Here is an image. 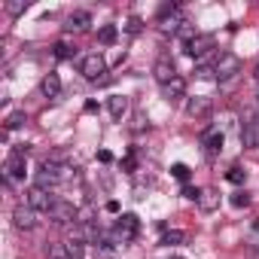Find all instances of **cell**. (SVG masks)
Segmentation results:
<instances>
[{
    "label": "cell",
    "instance_id": "6da1fadb",
    "mask_svg": "<svg viewBox=\"0 0 259 259\" xmlns=\"http://www.w3.org/2000/svg\"><path fill=\"white\" fill-rule=\"evenodd\" d=\"M235 73H241V58L232 52H220L213 61V76L217 79H232Z\"/></svg>",
    "mask_w": 259,
    "mask_h": 259
},
{
    "label": "cell",
    "instance_id": "7a4b0ae2",
    "mask_svg": "<svg viewBox=\"0 0 259 259\" xmlns=\"http://www.w3.org/2000/svg\"><path fill=\"white\" fill-rule=\"evenodd\" d=\"M79 73H82L85 79H104V73H107V61H104V55L92 52V55L79 58Z\"/></svg>",
    "mask_w": 259,
    "mask_h": 259
},
{
    "label": "cell",
    "instance_id": "3957f363",
    "mask_svg": "<svg viewBox=\"0 0 259 259\" xmlns=\"http://www.w3.org/2000/svg\"><path fill=\"white\" fill-rule=\"evenodd\" d=\"M25 204H31L34 210H52L55 207V198L49 195V189H40V186H34V189H28V195H25Z\"/></svg>",
    "mask_w": 259,
    "mask_h": 259
},
{
    "label": "cell",
    "instance_id": "277c9868",
    "mask_svg": "<svg viewBox=\"0 0 259 259\" xmlns=\"http://www.w3.org/2000/svg\"><path fill=\"white\" fill-rule=\"evenodd\" d=\"M13 223H16V229L31 232V229L37 226V210H34L31 204H16V210H13Z\"/></svg>",
    "mask_w": 259,
    "mask_h": 259
},
{
    "label": "cell",
    "instance_id": "5b68a950",
    "mask_svg": "<svg viewBox=\"0 0 259 259\" xmlns=\"http://www.w3.org/2000/svg\"><path fill=\"white\" fill-rule=\"evenodd\" d=\"M210 110H213V101H210L207 95H195V98H189V104H186V113H189L192 119H207Z\"/></svg>",
    "mask_w": 259,
    "mask_h": 259
},
{
    "label": "cell",
    "instance_id": "8992f818",
    "mask_svg": "<svg viewBox=\"0 0 259 259\" xmlns=\"http://www.w3.org/2000/svg\"><path fill=\"white\" fill-rule=\"evenodd\" d=\"M116 241H132L135 235H138V217L135 213H125V217H119V223H116Z\"/></svg>",
    "mask_w": 259,
    "mask_h": 259
},
{
    "label": "cell",
    "instance_id": "52a82bcc",
    "mask_svg": "<svg viewBox=\"0 0 259 259\" xmlns=\"http://www.w3.org/2000/svg\"><path fill=\"white\" fill-rule=\"evenodd\" d=\"M210 49H213V40H210V37H204V34H195V37H189V40H186V52H189L192 58H204Z\"/></svg>",
    "mask_w": 259,
    "mask_h": 259
},
{
    "label": "cell",
    "instance_id": "ba28073f",
    "mask_svg": "<svg viewBox=\"0 0 259 259\" xmlns=\"http://www.w3.org/2000/svg\"><path fill=\"white\" fill-rule=\"evenodd\" d=\"M55 183H61V168L52 165V162H43V168H40V174H37V186H40V189H49V186H55Z\"/></svg>",
    "mask_w": 259,
    "mask_h": 259
},
{
    "label": "cell",
    "instance_id": "9c48e42d",
    "mask_svg": "<svg viewBox=\"0 0 259 259\" xmlns=\"http://www.w3.org/2000/svg\"><path fill=\"white\" fill-rule=\"evenodd\" d=\"M153 73H156L159 85H168V82L177 76V70H174V61H171V58H159V61L153 64Z\"/></svg>",
    "mask_w": 259,
    "mask_h": 259
},
{
    "label": "cell",
    "instance_id": "30bf717a",
    "mask_svg": "<svg viewBox=\"0 0 259 259\" xmlns=\"http://www.w3.org/2000/svg\"><path fill=\"white\" fill-rule=\"evenodd\" d=\"M49 217L55 220V223H76V207L73 204H67V201H55V207L49 210Z\"/></svg>",
    "mask_w": 259,
    "mask_h": 259
},
{
    "label": "cell",
    "instance_id": "8fae6325",
    "mask_svg": "<svg viewBox=\"0 0 259 259\" xmlns=\"http://www.w3.org/2000/svg\"><path fill=\"white\" fill-rule=\"evenodd\" d=\"M241 141H244V147H259V116H253V119L244 122Z\"/></svg>",
    "mask_w": 259,
    "mask_h": 259
},
{
    "label": "cell",
    "instance_id": "7c38bea8",
    "mask_svg": "<svg viewBox=\"0 0 259 259\" xmlns=\"http://www.w3.org/2000/svg\"><path fill=\"white\" fill-rule=\"evenodd\" d=\"M89 25H92V16L85 13V10H73L70 16H67V31H89Z\"/></svg>",
    "mask_w": 259,
    "mask_h": 259
},
{
    "label": "cell",
    "instance_id": "4fadbf2b",
    "mask_svg": "<svg viewBox=\"0 0 259 259\" xmlns=\"http://www.w3.org/2000/svg\"><path fill=\"white\" fill-rule=\"evenodd\" d=\"M4 171H7V180H19V177H25V156L13 153V156L7 159Z\"/></svg>",
    "mask_w": 259,
    "mask_h": 259
},
{
    "label": "cell",
    "instance_id": "5bb4252c",
    "mask_svg": "<svg viewBox=\"0 0 259 259\" xmlns=\"http://www.w3.org/2000/svg\"><path fill=\"white\" fill-rule=\"evenodd\" d=\"M198 207H201L204 213H213V210L220 207V192H217V189H201V192H198Z\"/></svg>",
    "mask_w": 259,
    "mask_h": 259
},
{
    "label": "cell",
    "instance_id": "9a60e30c",
    "mask_svg": "<svg viewBox=\"0 0 259 259\" xmlns=\"http://www.w3.org/2000/svg\"><path fill=\"white\" fill-rule=\"evenodd\" d=\"M107 107H110V116L113 119H122L128 113V98L125 95H110L107 98Z\"/></svg>",
    "mask_w": 259,
    "mask_h": 259
},
{
    "label": "cell",
    "instance_id": "2e32d148",
    "mask_svg": "<svg viewBox=\"0 0 259 259\" xmlns=\"http://www.w3.org/2000/svg\"><path fill=\"white\" fill-rule=\"evenodd\" d=\"M40 89H43L46 98H58V95H61V79H58L55 73H46L43 82H40Z\"/></svg>",
    "mask_w": 259,
    "mask_h": 259
},
{
    "label": "cell",
    "instance_id": "e0dca14e",
    "mask_svg": "<svg viewBox=\"0 0 259 259\" xmlns=\"http://www.w3.org/2000/svg\"><path fill=\"white\" fill-rule=\"evenodd\" d=\"M162 92H165V98H168V101H177V98H183V95H186V82H183L180 76H174L168 85H162Z\"/></svg>",
    "mask_w": 259,
    "mask_h": 259
},
{
    "label": "cell",
    "instance_id": "ac0fdd59",
    "mask_svg": "<svg viewBox=\"0 0 259 259\" xmlns=\"http://www.w3.org/2000/svg\"><path fill=\"white\" fill-rule=\"evenodd\" d=\"M180 25H183L180 22V13H174L171 19H159V31L162 34H174V31H180Z\"/></svg>",
    "mask_w": 259,
    "mask_h": 259
},
{
    "label": "cell",
    "instance_id": "d6986e66",
    "mask_svg": "<svg viewBox=\"0 0 259 259\" xmlns=\"http://www.w3.org/2000/svg\"><path fill=\"white\" fill-rule=\"evenodd\" d=\"M64 244H67L70 259H82V241H79V238H70V241H64Z\"/></svg>",
    "mask_w": 259,
    "mask_h": 259
},
{
    "label": "cell",
    "instance_id": "ffe728a7",
    "mask_svg": "<svg viewBox=\"0 0 259 259\" xmlns=\"http://www.w3.org/2000/svg\"><path fill=\"white\" fill-rule=\"evenodd\" d=\"M49 259H70L67 244H64V241H61V244H52V247H49Z\"/></svg>",
    "mask_w": 259,
    "mask_h": 259
},
{
    "label": "cell",
    "instance_id": "44dd1931",
    "mask_svg": "<svg viewBox=\"0 0 259 259\" xmlns=\"http://www.w3.org/2000/svg\"><path fill=\"white\" fill-rule=\"evenodd\" d=\"M98 40L110 46V43L116 40V28H113V25H104V28H101V34H98Z\"/></svg>",
    "mask_w": 259,
    "mask_h": 259
},
{
    "label": "cell",
    "instance_id": "7402d4cb",
    "mask_svg": "<svg viewBox=\"0 0 259 259\" xmlns=\"http://www.w3.org/2000/svg\"><path fill=\"white\" fill-rule=\"evenodd\" d=\"M25 10H28L25 0H10V4H7V13H10V16H22Z\"/></svg>",
    "mask_w": 259,
    "mask_h": 259
},
{
    "label": "cell",
    "instance_id": "603a6c76",
    "mask_svg": "<svg viewBox=\"0 0 259 259\" xmlns=\"http://www.w3.org/2000/svg\"><path fill=\"white\" fill-rule=\"evenodd\" d=\"M73 52H76V49H73L70 43H58V46H55V55H58V58H70Z\"/></svg>",
    "mask_w": 259,
    "mask_h": 259
},
{
    "label": "cell",
    "instance_id": "cb8c5ba5",
    "mask_svg": "<svg viewBox=\"0 0 259 259\" xmlns=\"http://www.w3.org/2000/svg\"><path fill=\"white\" fill-rule=\"evenodd\" d=\"M204 141H207V150H220V147H223V135H220V132H213V135H207Z\"/></svg>",
    "mask_w": 259,
    "mask_h": 259
},
{
    "label": "cell",
    "instance_id": "d4e9b609",
    "mask_svg": "<svg viewBox=\"0 0 259 259\" xmlns=\"http://www.w3.org/2000/svg\"><path fill=\"white\" fill-rule=\"evenodd\" d=\"M183 238H186V235H183V232H177V229H174V232H165V238H162V244H180V241H183Z\"/></svg>",
    "mask_w": 259,
    "mask_h": 259
},
{
    "label": "cell",
    "instance_id": "484cf974",
    "mask_svg": "<svg viewBox=\"0 0 259 259\" xmlns=\"http://www.w3.org/2000/svg\"><path fill=\"white\" fill-rule=\"evenodd\" d=\"M25 122V113H13L10 119H7V132H13V128H19Z\"/></svg>",
    "mask_w": 259,
    "mask_h": 259
},
{
    "label": "cell",
    "instance_id": "4316f807",
    "mask_svg": "<svg viewBox=\"0 0 259 259\" xmlns=\"http://www.w3.org/2000/svg\"><path fill=\"white\" fill-rule=\"evenodd\" d=\"M232 204H235V207H247V204H250V195H247V192H235V195H232Z\"/></svg>",
    "mask_w": 259,
    "mask_h": 259
},
{
    "label": "cell",
    "instance_id": "83f0119b",
    "mask_svg": "<svg viewBox=\"0 0 259 259\" xmlns=\"http://www.w3.org/2000/svg\"><path fill=\"white\" fill-rule=\"evenodd\" d=\"M229 180H232V183H244V171H241V168H232V171H229Z\"/></svg>",
    "mask_w": 259,
    "mask_h": 259
},
{
    "label": "cell",
    "instance_id": "f1b7e54d",
    "mask_svg": "<svg viewBox=\"0 0 259 259\" xmlns=\"http://www.w3.org/2000/svg\"><path fill=\"white\" fill-rule=\"evenodd\" d=\"M174 177L186 180V177H189V168H186V165H174Z\"/></svg>",
    "mask_w": 259,
    "mask_h": 259
},
{
    "label": "cell",
    "instance_id": "f546056e",
    "mask_svg": "<svg viewBox=\"0 0 259 259\" xmlns=\"http://www.w3.org/2000/svg\"><path fill=\"white\" fill-rule=\"evenodd\" d=\"M95 259H113V253H110V250H104V247H101V250H98V256H95Z\"/></svg>",
    "mask_w": 259,
    "mask_h": 259
},
{
    "label": "cell",
    "instance_id": "4dcf8cb0",
    "mask_svg": "<svg viewBox=\"0 0 259 259\" xmlns=\"http://www.w3.org/2000/svg\"><path fill=\"white\" fill-rule=\"evenodd\" d=\"M256 79H259V67H256Z\"/></svg>",
    "mask_w": 259,
    "mask_h": 259
},
{
    "label": "cell",
    "instance_id": "1f68e13d",
    "mask_svg": "<svg viewBox=\"0 0 259 259\" xmlns=\"http://www.w3.org/2000/svg\"><path fill=\"white\" fill-rule=\"evenodd\" d=\"M256 104H259V98H256Z\"/></svg>",
    "mask_w": 259,
    "mask_h": 259
},
{
    "label": "cell",
    "instance_id": "d6a6232c",
    "mask_svg": "<svg viewBox=\"0 0 259 259\" xmlns=\"http://www.w3.org/2000/svg\"><path fill=\"white\" fill-rule=\"evenodd\" d=\"M177 259H180V256H177Z\"/></svg>",
    "mask_w": 259,
    "mask_h": 259
}]
</instances>
